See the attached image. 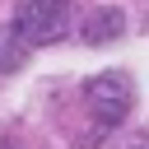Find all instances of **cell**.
Listing matches in <instances>:
<instances>
[{
	"label": "cell",
	"instance_id": "obj_1",
	"mask_svg": "<svg viewBox=\"0 0 149 149\" xmlns=\"http://www.w3.org/2000/svg\"><path fill=\"white\" fill-rule=\"evenodd\" d=\"M70 0H23L19 14L9 19V33L19 37L23 51H37V47H51L70 33Z\"/></svg>",
	"mask_w": 149,
	"mask_h": 149
},
{
	"label": "cell",
	"instance_id": "obj_2",
	"mask_svg": "<svg viewBox=\"0 0 149 149\" xmlns=\"http://www.w3.org/2000/svg\"><path fill=\"white\" fill-rule=\"evenodd\" d=\"M130 102H135V88H130V79L121 74V70H107V74H98L93 84H88V112H93V140H102L107 130H116L121 121H126V112H130Z\"/></svg>",
	"mask_w": 149,
	"mask_h": 149
},
{
	"label": "cell",
	"instance_id": "obj_3",
	"mask_svg": "<svg viewBox=\"0 0 149 149\" xmlns=\"http://www.w3.org/2000/svg\"><path fill=\"white\" fill-rule=\"evenodd\" d=\"M121 28H126V14L107 5V9H93V14L84 19V28H79V37H84L88 47H102V42H112V37H116Z\"/></svg>",
	"mask_w": 149,
	"mask_h": 149
},
{
	"label": "cell",
	"instance_id": "obj_4",
	"mask_svg": "<svg viewBox=\"0 0 149 149\" xmlns=\"http://www.w3.org/2000/svg\"><path fill=\"white\" fill-rule=\"evenodd\" d=\"M28 61V51L19 47V37L9 33V23H0V74H9V70H19Z\"/></svg>",
	"mask_w": 149,
	"mask_h": 149
},
{
	"label": "cell",
	"instance_id": "obj_5",
	"mask_svg": "<svg viewBox=\"0 0 149 149\" xmlns=\"http://www.w3.org/2000/svg\"><path fill=\"white\" fill-rule=\"evenodd\" d=\"M130 149H149V135H140V140H130Z\"/></svg>",
	"mask_w": 149,
	"mask_h": 149
}]
</instances>
